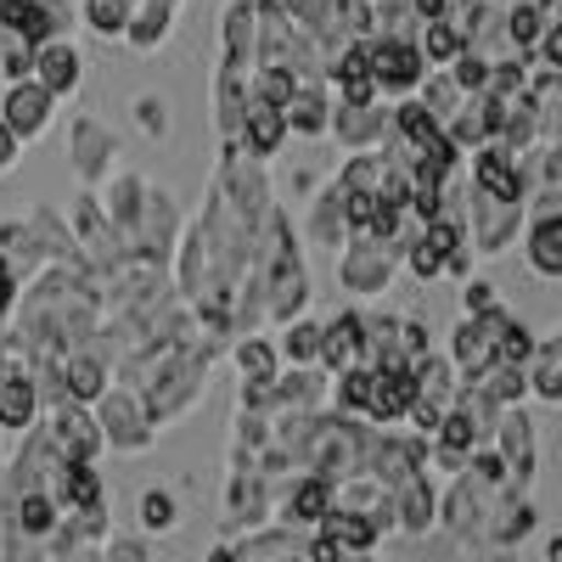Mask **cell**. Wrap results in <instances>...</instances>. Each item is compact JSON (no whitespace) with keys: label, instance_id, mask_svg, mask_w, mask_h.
I'll list each match as a JSON object with an SVG mask.
<instances>
[{"label":"cell","instance_id":"cell-8","mask_svg":"<svg viewBox=\"0 0 562 562\" xmlns=\"http://www.w3.org/2000/svg\"><path fill=\"white\" fill-rule=\"evenodd\" d=\"M501 490H512V484H490V479L473 473V467H461V473L450 479V490L439 495V529L461 546H479V529H484Z\"/></svg>","mask_w":562,"mask_h":562},{"label":"cell","instance_id":"cell-24","mask_svg":"<svg viewBox=\"0 0 562 562\" xmlns=\"http://www.w3.org/2000/svg\"><path fill=\"white\" fill-rule=\"evenodd\" d=\"M175 12H180V0H130V23L119 45H130L135 57H153L175 29Z\"/></svg>","mask_w":562,"mask_h":562},{"label":"cell","instance_id":"cell-27","mask_svg":"<svg viewBox=\"0 0 562 562\" xmlns=\"http://www.w3.org/2000/svg\"><path fill=\"white\" fill-rule=\"evenodd\" d=\"M326 113H333V90H326V79H299L293 102L281 108V119H288V140H321L326 135Z\"/></svg>","mask_w":562,"mask_h":562},{"label":"cell","instance_id":"cell-15","mask_svg":"<svg viewBox=\"0 0 562 562\" xmlns=\"http://www.w3.org/2000/svg\"><path fill=\"white\" fill-rule=\"evenodd\" d=\"M461 164H467V186H479L484 198H495V203H524V198H529V175H524V153L512 158V153H501L495 140H490V147H479V153H467Z\"/></svg>","mask_w":562,"mask_h":562},{"label":"cell","instance_id":"cell-55","mask_svg":"<svg viewBox=\"0 0 562 562\" xmlns=\"http://www.w3.org/2000/svg\"><path fill=\"white\" fill-rule=\"evenodd\" d=\"M0 85H7V79H0Z\"/></svg>","mask_w":562,"mask_h":562},{"label":"cell","instance_id":"cell-12","mask_svg":"<svg viewBox=\"0 0 562 562\" xmlns=\"http://www.w3.org/2000/svg\"><path fill=\"white\" fill-rule=\"evenodd\" d=\"M40 434L52 439V450H57L63 461H97V456L108 450L97 416H90V405H79V400L45 405V411H40Z\"/></svg>","mask_w":562,"mask_h":562},{"label":"cell","instance_id":"cell-2","mask_svg":"<svg viewBox=\"0 0 562 562\" xmlns=\"http://www.w3.org/2000/svg\"><path fill=\"white\" fill-rule=\"evenodd\" d=\"M90 416H97V428H102V445L113 456H147L158 445V428H153V416H147V400H140L130 383H108L97 400H90Z\"/></svg>","mask_w":562,"mask_h":562},{"label":"cell","instance_id":"cell-19","mask_svg":"<svg viewBox=\"0 0 562 562\" xmlns=\"http://www.w3.org/2000/svg\"><path fill=\"white\" fill-rule=\"evenodd\" d=\"M326 135H333L344 153H371V147H383V135H389V108L383 102H333Z\"/></svg>","mask_w":562,"mask_h":562},{"label":"cell","instance_id":"cell-13","mask_svg":"<svg viewBox=\"0 0 562 562\" xmlns=\"http://www.w3.org/2000/svg\"><path fill=\"white\" fill-rule=\"evenodd\" d=\"M490 450L506 461L512 490H535V473H540V439H535V422H529L524 405H506V411L495 416Z\"/></svg>","mask_w":562,"mask_h":562},{"label":"cell","instance_id":"cell-50","mask_svg":"<svg viewBox=\"0 0 562 562\" xmlns=\"http://www.w3.org/2000/svg\"><path fill=\"white\" fill-rule=\"evenodd\" d=\"M40 12H45V23H52V34H74V23H79L74 0H40Z\"/></svg>","mask_w":562,"mask_h":562},{"label":"cell","instance_id":"cell-23","mask_svg":"<svg viewBox=\"0 0 562 562\" xmlns=\"http://www.w3.org/2000/svg\"><path fill=\"white\" fill-rule=\"evenodd\" d=\"M248 63H220L214 68V130H220V140L231 147L237 140V124H243V113H248Z\"/></svg>","mask_w":562,"mask_h":562},{"label":"cell","instance_id":"cell-1","mask_svg":"<svg viewBox=\"0 0 562 562\" xmlns=\"http://www.w3.org/2000/svg\"><path fill=\"white\" fill-rule=\"evenodd\" d=\"M366 439H371V422L360 416H344V411H315L310 416V434L299 445V467L326 484H344L360 473L366 461Z\"/></svg>","mask_w":562,"mask_h":562},{"label":"cell","instance_id":"cell-25","mask_svg":"<svg viewBox=\"0 0 562 562\" xmlns=\"http://www.w3.org/2000/svg\"><path fill=\"white\" fill-rule=\"evenodd\" d=\"M237 153L270 164L281 147H288V119H281V108H265V102H248L243 124H237V140H231Z\"/></svg>","mask_w":562,"mask_h":562},{"label":"cell","instance_id":"cell-51","mask_svg":"<svg viewBox=\"0 0 562 562\" xmlns=\"http://www.w3.org/2000/svg\"><path fill=\"white\" fill-rule=\"evenodd\" d=\"M23 153H29V147H23V140H18L7 124H0V175H7V169H18V164H23Z\"/></svg>","mask_w":562,"mask_h":562},{"label":"cell","instance_id":"cell-54","mask_svg":"<svg viewBox=\"0 0 562 562\" xmlns=\"http://www.w3.org/2000/svg\"><path fill=\"white\" fill-rule=\"evenodd\" d=\"M473 562H512V551H479Z\"/></svg>","mask_w":562,"mask_h":562},{"label":"cell","instance_id":"cell-32","mask_svg":"<svg viewBox=\"0 0 562 562\" xmlns=\"http://www.w3.org/2000/svg\"><path fill=\"white\" fill-rule=\"evenodd\" d=\"M321 535H333L338 540V551H349V557H360V551H378L383 546V529H378V518H366V512H349V506H333L326 518L315 524Z\"/></svg>","mask_w":562,"mask_h":562},{"label":"cell","instance_id":"cell-16","mask_svg":"<svg viewBox=\"0 0 562 562\" xmlns=\"http://www.w3.org/2000/svg\"><path fill=\"white\" fill-rule=\"evenodd\" d=\"M52 119H57V97H52V90H40L34 79L0 85V124H7V130L23 140V147L52 130Z\"/></svg>","mask_w":562,"mask_h":562},{"label":"cell","instance_id":"cell-41","mask_svg":"<svg viewBox=\"0 0 562 562\" xmlns=\"http://www.w3.org/2000/svg\"><path fill=\"white\" fill-rule=\"evenodd\" d=\"M411 97H416L422 108H428V113H434L439 124H445V119H450V113L461 108V90H456V79H450L445 68H428V74H422V85L411 90Z\"/></svg>","mask_w":562,"mask_h":562},{"label":"cell","instance_id":"cell-48","mask_svg":"<svg viewBox=\"0 0 562 562\" xmlns=\"http://www.w3.org/2000/svg\"><path fill=\"white\" fill-rule=\"evenodd\" d=\"M490 304H501V293L490 288L484 276H467V281H461V315H479V310H490Z\"/></svg>","mask_w":562,"mask_h":562},{"label":"cell","instance_id":"cell-18","mask_svg":"<svg viewBox=\"0 0 562 562\" xmlns=\"http://www.w3.org/2000/svg\"><path fill=\"white\" fill-rule=\"evenodd\" d=\"M326 512H333V484L315 479V473H293L288 484L276 490L270 524H281V529H315Z\"/></svg>","mask_w":562,"mask_h":562},{"label":"cell","instance_id":"cell-17","mask_svg":"<svg viewBox=\"0 0 562 562\" xmlns=\"http://www.w3.org/2000/svg\"><path fill=\"white\" fill-rule=\"evenodd\" d=\"M29 79L40 90H52V97H74L79 79H85V52H79V40L74 34H52V40H40L34 45V57H29Z\"/></svg>","mask_w":562,"mask_h":562},{"label":"cell","instance_id":"cell-40","mask_svg":"<svg viewBox=\"0 0 562 562\" xmlns=\"http://www.w3.org/2000/svg\"><path fill=\"white\" fill-rule=\"evenodd\" d=\"M400 265H405L416 281H439V276H445V248H439L422 225H416L411 237H405V248H400Z\"/></svg>","mask_w":562,"mask_h":562},{"label":"cell","instance_id":"cell-5","mask_svg":"<svg viewBox=\"0 0 562 562\" xmlns=\"http://www.w3.org/2000/svg\"><path fill=\"white\" fill-rule=\"evenodd\" d=\"M461 203H467V220H461V237L479 259H495L506 254L512 243L524 237V203H495L484 198L479 186H461Z\"/></svg>","mask_w":562,"mask_h":562},{"label":"cell","instance_id":"cell-20","mask_svg":"<svg viewBox=\"0 0 562 562\" xmlns=\"http://www.w3.org/2000/svg\"><path fill=\"white\" fill-rule=\"evenodd\" d=\"M411 366H371V389H366V411L360 422H371V428H394V422H405L411 411Z\"/></svg>","mask_w":562,"mask_h":562},{"label":"cell","instance_id":"cell-4","mask_svg":"<svg viewBox=\"0 0 562 562\" xmlns=\"http://www.w3.org/2000/svg\"><path fill=\"white\" fill-rule=\"evenodd\" d=\"M209 192L231 209V214H243L248 225H259L265 214H270V169L259 164V158H248V153H237V147H220V164H214V186Z\"/></svg>","mask_w":562,"mask_h":562},{"label":"cell","instance_id":"cell-29","mask_svg":"<svg viewBox=\"0 0 562 562\" xmlns=\"http://www.w3.org/2000/svg\"><path fill=\"white\" fill-rule=\"evenodd\" d=\"M490 360H495L490 326H484L479 315H461V321H456V333H450V366H456V378H461V383H473Z\"/></svg>","mask_w":562,"mask_h":562},{"label":"cell","instance_id":"cell-53","mask_svg":"<svg viewBox=\"0 0 562 562\" xmlns=\"http://www.w3.org/2000/svg\"><path fill=\"white\" fill-rule=\"evenodd\" d=\"M209 562H237V540H220V546L209 551Z\"/></svg>","mask_w":562,"mask_h":562},{"label":"cell","instance_id":"cell-43","mask_svg":"<svg viewBox=\"0 0 562 562\" xmlns=\"http://www.w3.org/2000/svg\"><path fill=\"white\" fill-rule=\"evenodd\" d=\"M450 79H456V90H461V97H479V90L490 85V52H484V45L479 40H467V52L445 68Z\"/></svg>","mask_w":562,"mask_h":562},{"label":"cell","instance_id":"cell-21","mask_svg":"<svg viewBox=\"0 0 562 562\" xmlns=\"http://www.w3.org/2000/svg\"><path fill=\"white\" fill-rule=\"evenodd\" d=\"M389 501H394V535L422 540L428 529H439V490H434V479H428V473H416V479L394 484V490H389Z\"/></svg>","mask_w":562,"mask_h":562},{"label":"cell","instance_id":"cell-9","mask_svg":"<svg viewBox=\"0 0 562 562\" xmlns=\"http://www.w3.org/2000/svg\"><path fill=\"white\" fill-rule=\"evenodd\" d=\"M270 506H276V490L254 473V456H231V473H225V540H237L248 529H265Z\"/></svg>","mask_w":562,"mask_h":562},{"label":"cell","instance_id":"cell-11","mask_svg":"<svg viewBox=\"0 0 562 562\" xmlns=\"http://www.w3.org/2000/svg\"><path fill=\"white\" fill-rule=\"evenodd\" d=\"M360 473H371L383 490H394V484H405L416 473H428V439H422V434H394V428H371Z\"/></svg>","mask_w":562,"mask_h":562},{"label":"cell","instance_id":"cell-39","mask_svg":"<svg viewBox=\"0 0 562 562\" xmlns=\"http://www.w3.org/2000/svg\"><path fill=\"white\" fill-rule=\"evenodd\" d=\"M315 349H321V321L293 315L288 326H281V344H276L281 366H315Z\"/></svg>","mask_w":562,"mask_h":562},{"label":"cell","instance_id":"cell-28","mask_svg":"<svg viewBox=\"0 0 562 562\" xmlns=\"http://www.w3.org/2000/svg\"><path fill=\"white\" fill-rule=\"evenodd\" d=\"M524 259L540 281L562 276V214H524Z\"/></svg>","mask_w":562,"mask_h":562},{"label":"cell","instance_id":"cell-35","mask_svg":"<svg viewBox=\"0 0 562 562\" xmlns=\"http://www.w3.org/2000/svg\"><path fill=\"white\" fill-rule=\"evenodd\" d=\"M225 355L237 360V378H243V383H270L276 371H281V355H276V344H270L265 333H237Z\"/></svg>","mask_w":562,"mask_h":562},{"label":"cell","instance_id":"cell-30","mask_svg":"<svg viewBox=\"0 0 562 562\" xmlns=\"http://www.w3.org/2000/svg\"><path fill=\"white\" fill-rule=\"evenodd\" d=\"M304 237H310L315 248H326V254H333V248L349 237V220H344V192H338L333 180H326L321 192L310 198V214H304Z\"/></svg>","mask_w":562,"mask_h":562},{"label":"cell","instance_id":"cell-42","mask_svg":"<svg viewBox=\"0 0 562 562\" xmlns=\"http://www.w3.org/2000/svg\"><path fill=\"white\" fill-rule=\"evenodd\" d=\"M79 23L97 34V40H124L130 0H79Z\"/></svg>","mask_w":562,"mask_h":562},{"label":"cell","instance_id":"cell-26","mask_svg":"<svg viewBox=\"0 0 562 562\" xmlns=\"http://www.w3.org/2000/svg\"><path fill=\"white\" fill-rule=\"evenodd\" d=\"M0 270H7L18 288L23 281H34L40 270H45V248H40V237H34V225H29V214H18V220H0Z\"/></svg>","mask_w":562,"mask_h":562},{"label":"cell","instance_id":"cell-3","mask_svg":"<svg viewBox=\"0 0 562 562\" xmlns=\"http://www.w3.org/2000/svg\"><path fill=\"white\" fill-rule=\"evenodd\" d=\"M333 259H338V288L349 299H383L389 281L400 276V243L366 237V231H349L333 248Z\"/></svg>","mask_w":562,"mask_h":562},{"label":"cell","instance_id":"cell-45","mask_svg":"<svg viewBox=\"0 0 562 562\" xmlns=\"http://www.w3.org/2000/svg\"><path fill=\"white\" fill-rule=\"evenodd\" d=\"M29 57H34V45L0 23V79H7V85L12 79H29Z\"/></svg>","mask_w":562,"mask_h":562},{"label":"cell","instance_id":"cell-22","mask_svg":"<svg viewBox=\"0 0 562 562\" xmlns=\"http://www.w3.org/2000/svg\"><path fill=\"white\" fill-rule=\"evenodd\" d=\"M360 310H338V315H326L321 321V349H315V366L326 371V378H338V371L360 366Z\"/></svg>","mask_w":562,"mask_h":562},{"label":"cell","instance_id":"cell-38","mask_svg":"<svg viewBox=\"0 0 562 562\" xmlns=\"http://www.w3.org/2000/svg\"><path fill=\"white\" fill-rule=\"evenodd\" d=\"M135 524H140V535H175V529H180V501H175V490H164V484L140 490Z\"/></svg>","mask_w":562,"mask_h":562},{"label":"cell","instance_id":"cell-34","mask_svg":"<svg viewBox=\"0 0 562 562\" xmlns=\"http://www.w3.org/2000/svg\"><path fill=\"white\" fill-rule=\"evenodd\" d=\"M254 34H259V7L254 0H225V18H220L225 57L220 63H248L254 68Z\"/></svg>","mask_w":562,"mask_h":562},{"label":"cell","instance_id":"cell-6","mask_svg":"<svg viewBox=\"0 0 562 562\" xmlns=\"http://www.w3.org/2000/svg\"><path fill=\"white\" fill-rule=\"evenodd\" d=\"M180 225H186V220H180L175 198L164 192V186H147V203H140L135 225L124 231V254H130L135 265H153V270H164V265H169V254H175Z\"/></svg>","mask_w":562,"mask_h":562},{"label":"cell","instance_id":"cell-46","mask_svg":"<svg viewBox=\"0 0 562 562\" xmlns=\"http://www.w3.org/2000/svg\"><path fill=\"white\" fill-rule=\"evenodd\" d=\"M97 562H153V546H147V535H108Z\"/></svg>","mask_w":562,"mask_h":562},{"label":"cell","instance_id":"cell-37","mask_svg":"<svg viewBox=\"0 0 562 562\" xmlns=\"http://www.w3.org/2000/svg\"><path fill=\"white\" fill-rule=\"evenodd\" d=\"M416 52H422V63H428V68H450L467 52V34L450 18H434V23L416 29Z\"/></svg>","mask_w":562,"mask_h":562},{"label":"cell","instance_id":"cell-7","mask_svg":"<svg viewBox=\"0 0 562 562\" xmlns=\"http://www.w3.org/2000/svg\"><path fill=\"white\" fill-rule=\"evenodd\" d=\"M63 153H68V169L85 192H97V186L119 169V135L97 119V113H74L68 130H63Z\"/></svg>","mask_w":562,"mask_h":562},{"label":"cell","instance_id":"cell-49","mask_svg":"<svg viewBox=\"0 0 562 562\" xmlns=\"http://www.w3.org/2000/svg\"><path fill=\"white\" fill-rule=\"evenodd\" d=\"M135 124L147 130V135H164V130H169V108H164L158 97H140V102H135Z\"/></svg>","mask_w":562,"mask_h":562},{"label":"cell","instance_id":"cell-52","mask_svg":"<svg viewBox=\"0 0 562 562\" xmlns=\"http://www.w3.org/2000/svg\"><path fill=\"white\" fill-rule=\"evenodd\" d=\"M12 304H18V281H12L7 270H0V326L12 321Z\"/></svg>","mask_w":562,"mask_h":562},{"label":"cell","instance_id":"cell-44","mask_svg":"<svg viewBox=\"0 0 562 562\" xmlns=\"http://www.w3.org/2000/svg\"><path fill=\"white\" fill-rule=\"evenodd\" d=\"M0 23H7L12 34H23L29 45H40V40H52V23H45V12H40V0H0Z\"/></svg>","mask_w":562,"mask_h":562},{"label":"cell","instance_id":"cell-36","mask_svg":"<svg viewBox=\"0 0 562 562\" xmlns=\"http://www.w3.org/2000/svg\"><path fill=\"white\" fill-rule=\"evenodd\" d=\"M557 18V0H506V40L518 45V57L529 63L540 29Z\"/></svg>","mask_w":562,"mask_h":562},{"label":"cell","instance_id":"cell-31","mask_svg":"<svg viewBox=\"0 0 562 562\" xmlns=\"http://www.w3.org/2000/svg\"><path fill=\"white\" fill-rule=\"evenodd\" d=\"M40 422V389L29 371H12L0 378V434H29Z\"/></svg>","mask_w":562,"mask_h":562},{"label":"cell","instance_id":"cell-14","mask_svg":"<svg viewBox=\"0 0 562 562\" xmlns=\"http://www.w3.org/2000/svg\"><path fill=\"white\" fill-rule=\"evenodd\" d=\"M540 529V512H535V495L529 490H501L490 518L479 529V551H518L529 535Z\"/></svg>","mask_w":562,"mask_h":562},{"label":"cell","instance_id":"cell-47","mask_svg":"<svg viewBox=\"0 0 562 562\" xmlns=\"http://www.w3.org/2000/svg\"><path fill=\"white\" fill-rule=\"evenodd\" d=\"M265 7H276L281 18H293V23H304V29H321V18H326V7H333V0H265Z\"/></svg>","mask_w":562,"mask_h":562},{"label":"cell","instance_id":"cell-33","mask_svg":"<svg viewBox=\"0 0 562 562\" xmlns=\"http://www.w3.org/2000/svg\"><path fill=\"white\" fill-rule=\"evenodd\" d=\"M524 383H529V400H540V405L562 400V344L557 338H535V349L524 360Z\"/></svg>","mask_w":562,"mask_h":562},{"label":"cell","instance_id":"cell-10","mask_svg":"<svg viewBox=\"0 0 562 562\" xmlns=\"http://www.w3.org/2000/svg\"><path fill=\"white\" fill-rule=\"evenodd\" d=\"M366 63H371V85H378V97H411L428 74L416 52V34H371L366 40Z\"/></svg>","mask_w":562,"mask_h":562}]
</instances>
